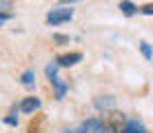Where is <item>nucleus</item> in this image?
<instances>
[{"mask_svg":"<svg viewBox=\"0 0 153 133\" xmlns=\"http://www.w3.org/2000/svg\"><path fill=\"white\" fill-rule=\"evenodd\" d=\"M102 124L107 126V131H111V133H122L124 129V124H126V115L122 113V111H107V113L102 115Z\"/></svg>","mask_w":153,"mask_h":133,"instance_id":"obj_1","label":"nucleus"},{"mask_svg":"<svg viewBox=\"0 0 153 133\" xmlns=\"http://www.w3.org/2000/svg\"><path fill=\"white\" fill-rule=\"evenodd\" d=\"M73 18V9H65V7H58V9H51L47 13V25L56 27V25H62V22H69Z\"/></svg>","mask_w":153,"mask_h":133,"instance_id":"obj_2","label":"nucleus"},{"mask_svg":"<svg viewBox=\"0 0 153 133\" xmlns=\"http://www.w3.org/2000/svg\"><path fill=\"white\" fill-rule=\"evenodd\" d=\"M45 129H47V115L40 113V111H36L33 118H31L29 124H27V133H45Z\"/></svg>","mask_w":153,"mask_h":133,"instance_id":"obj_3","label":"nucleus"},{"mask_svg":"<svg viewBox=\"0 0 153 133\" xmlns=\"http://www.w3.org/2000/svg\"><path fill=\"white\" fill-rule=\"evenodd\" d=\"M76 133H107V126L102 124V120L91 118V120H87V122H84V124H82Z\"/></svg>","mask_w":153,"mask_h":133,"instance_id":"obj_4","label":"nucleus"},{"mask_svg":"<svg viewBox=\"0 0 153 133\" xmlns=\"http://www.w3.org/2000/svg\"><path fill=\"white\" fill-rule=\"evenodd\" d=\"M80 60H82V53L80 51H69V53H62V56L56 58L58 67H73V65H78Z\"/></svg>","mask_w":153,"mask_h":133,"instance_id":"obj_5","label":"nucleus"},{"mask_svg":"<svg viewBox=\"0 0 153 133\" xmlns=\"http://www.w3.org/2000/svg\"><path fill=\"white\" fill-rule=\"evenodd\" d=\"M18 109L22 111V113H36V111L40 109V100H38V98H33V95H31V98H25L22 102H20Z\"/></svg>","mask_w":153,"mask_h":133,"instance_id":"obj_6","label":"nucleus"},{"mask_svg":"<svg viewBox=\"0 0 153 133\" xmlns=\"http://www.w3.org/2000/svg\"><path fill=\"white\" fill-rule=\"evenodd\" d=\"M120 11H122L124 16H129V18H131V16H135V13L140 11V7H135V4L131 2V0H122V2H120Z\"/></svg>","mask_w":153,"mask_h":133,"instance_id":"obj_7","label":"nucleus"},{"mask_svg":"<svg viewBox=\"0 0 153 133\" xmlns=\"http://www.w3.org/2000/svg\"><path fill=\"white\" fill-rule=\"evenodd\" d=\"M51 84H53V87H56V100H62V98H65V93H67V84L65 82H62V80L60 78H51Z\"/></svg>","mask_w":153,"mask_h":133,"instance_id":"obj_8","label":"nucleus"},{"mask_svg":"<svg viewBox=\"0 0 153 133\" xmlns=\"http://www.w3.org/2000/svg\"><path fill=\"white\" fill-rule=\"evenodd\" d=\"M33 80H36L33 69H27V71L22 73V84H25V87H33Z\"/></svg>","mask_w":153,"mask_h":133,"instance_id":"obj_9","label":"nucleus"},{"mask_svg":"<svg viewBox=\"0 0 153 133\" xmlns=\"http://www.w3.org/2000/svg\"><path fill=\"white\" fill-rule=\"evenodd\" d=\"M96 106L98 109H113V98H100V100H96Z\"/></svg>","mask_w":153,"mask_h":133,"instance_id":"obj_10","label":"nucleus"},{"mask_svg":"<svg viewBox=\"0 0 153 133\" xmlns=\"http://www.w3.org/2000/svg\"><path fill=\"white\" fill-rule=\"evenodd\" d=\"M140 51H142V56H144L146 60H153V49H151L149 42H140Z\"/></svg>","mask_w":153,"mask_h":133,"instance_id":"obj_11","label":"nucleus"},{"mask_svg":"<svg viewBox=\"0 0 153 133\" xmlns=\"http://www.w3.org/2000/svg\"><path fill=\"white\" fill-rule=\"evenodd\" d=\"M140 13H142V16H153V2L142 4V7H140Z\"/></svg>","mask_w":153,"mask_h":133,"instance_id":"obj_12","label":"nucleus"},{"mask_svg":"<svg viewBox=\"0 0 153 133\" xmlns=\"http://www.w3.org/2000/svg\"><path fill=\"white\" fill-rule=\"evenodd\" d=\"M53 42H58V45H67V42H69V36H62V33H53Z\"/></svg>","mask_w":153,"mask_h":133,"instance_id":"obj_13","label":"nucleus"},{"mask_svg":"<svg viewBox=\"0 0 153 133\" xmlns=\"http://www.w3.org/2000/svg\"><path fill=\"white\" fill-rule=\"evenodd\" d=\"M4 124L16 126V124H18V115H7V118H4Z\"/></svg>","mask_w":153,"mask_h":133,"instance_id":"obj_14","label":"nucleus"},{"mask_svg":"<svg viewBox=\"0 0 153 133\" xmlns=\"http://www.w3.org/2000/svg\"><path fill=\"white\" fill-rule=\"evenodd\" d=\"M9 20H11V13H2L0 11V27H2L4 22H9Z\"/></svg>","mask_w":153,"mask_h":133,"instance_id":"obj_15","label":"nucleus"}]
</instances>
